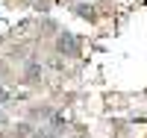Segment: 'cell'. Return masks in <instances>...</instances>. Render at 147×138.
<instances>
[{
	"label": "cell",
	"instance_id": "obj_1",
	"mask_svg": "<svg viewBox=\"0 0 147 138\" xmlns=\"http://www.w3.org/2000/svg\"><path fill=\"white\" fill-rule=\"evenodd\" d=\"M56 50H59L62 56H68V59L80 56V41H77V35H74V32H59V35H56Z\"/></svg>",
	"mask_w": 147,
	"mask_h": 138
},
{
	"label": "cell",
	"instance_id": "obj_2",
	"mask_svg": "<svg viewBox=\"0 0 147 138\" xmlns=\"http://www.w3.org/2000/svg\"><path fill=\"white\" fill-rule=\"evenodd\" d=\"M24 77H27L30 82H38L41 79V65H38V62H30L27 71H24Z\"/></svg>",
	"mask_w": 147,
	"mask_h": 138
},
{
	"label": "cell",
	"instance_id": "obj_3",
	"mask_svg": "<svg viewBox=\"0 0 147 138\" xmlns=\"http://www.w3.org/2000/svg\"><path fill=\"white\" fill-rule=\"evenodd\" d=\"M77 15H80V18H88V21H91V18H94V12H91L88 6H85V3H80V6H77Z\"/></svg>",
	"mask_w": 147,
	"mask_h": 138
},
{
	"label": "cell",
	"instance_id": "obj_4",
	"mask_svg": "<svg viewBox=\"0 0 147 138\" xmlns=\"http://www.w3.org/2000/svg\"><path fill=\"white\" fill-rule=\"evenodd\" d=\"M9 100H12V91H9V88H3V85H0V106H3V103H9Z\"/></svg>",
	"mask_w": 147,
	"mask_h": 138
},
{
	"label": "cell",
	"instance_id": "obj_5",
	"mask_svg": "<svg viewBox=\"0 0 147 138\" xmlns=\"http://www.w3.org/2000/svg\"><path fill=\"white\" fill-rule=\"evenodd\" d=\"M3 123H6V115H3V109H0V127H3Z\"/></svg>",
	"mask_w": 147,
	"mask_h": 138
}]
</instances>
